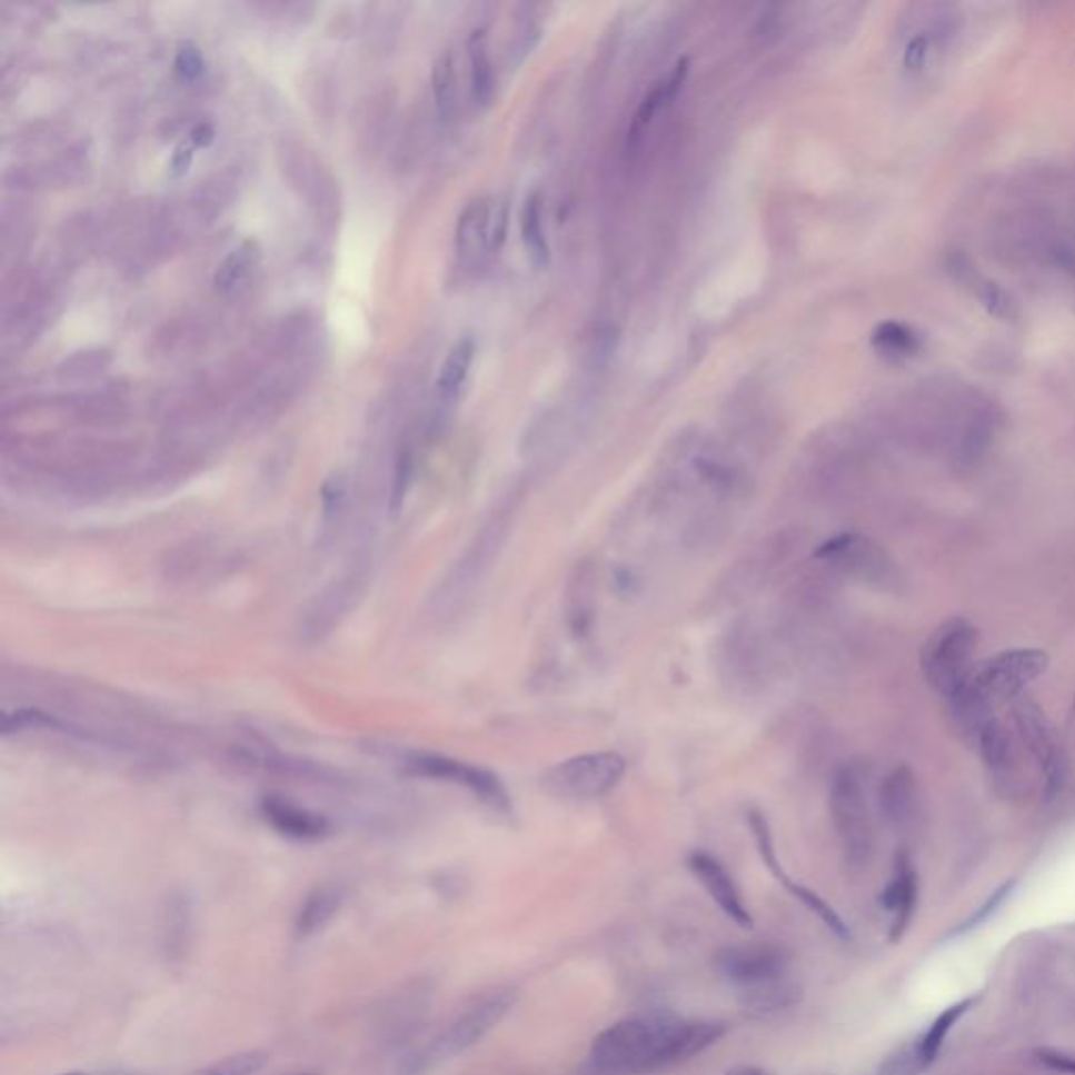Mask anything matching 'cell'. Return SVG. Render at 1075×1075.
I'll list each match as a JSON object with an SVG mask.
<instances>
[{
  "label": "cell",
  "instance_id": "6da1fadb",
  "mask_svg": "<svg viewBox=\"0 0 1075 1075\" xmlns=\"http://www.w3.org/2000/svg\"><path fill=\"white\" fill-rule=\"evenodd\" d=\"M727 1034L720 1021L626 1019L601 1032L590 1063L605 1075H651L696 1057Z\"/></svg>",
  "mask_w": 1075,
  "mask_h": 1075
},
{
  "label": "cell",
  "instance_id": "7a4b0ae2",
  "mask_svg": "<svg viewBox=\"0 0 1075 1075\" xmlns=\"http://www.w3.org/2000/svg\"><path fill=\"white\" fill-rule=\"evenodd\" d=\"M1048 666L1051 656L1042 649H1008L983 661L960 696L947 701L956 725L977 736L983 723L994 718L1001 706L1021 698L1025 687L1042 677Z\"/></svg>",
  "mask_w": 1075,
  "mask_h": 1075
},
{
  "label": "cell",
  "instance_id": "3957f363",
  "mask_svg": "<svg viewBox=\"0 0 1075 1075\" xmlns=\"http://www.w3.org/2000/svg\"><path fill=\"white\" fill-rule=\"evenodd\" d=\"M512 509L498 510L475 531L471 543L454 561L431 597L434 616L448 618L471 599L505 548L512 528Z\"/></svg>",
  "mask_w": 1075,
  "mask_h": 1075
},
{
  "label": "cell",
  "instance_id": "277c9868",
  "mask_svg": "<svg viewBox=\"0 0 1075 1075\" xmlns=\"http://www.w3.org/2000/svg\"><path fill=\"white\" fill-rule=\"evenodd\" d=\"M979 630L966 618L945 620L925 643L920 666L925 679L945 701L960 696L975 673Z\"/></svg>",
  "mask_w": 1075,
  "mask_h": 1075
},
{
  "label": "cell",
  "instance_id": "5b68a950",
  "mask_svg": "<svg viewBox=\"0 0 1075 1075\" xmlns=\"http://www.w3.org/2000/svg\"><path fill=\"white\" fill-rule=\"evenodd\" d=\"M832 826L840 850L853 868L868 864L874 847V822L869 809L866 777L859 767H840L830 782L828 793Z\"/></svg>",
  "mask_w": 1075,
  "mask_h": 1075
},
{
  "label": "cell",
  "instance_id": "8992f818",
  "mask_svg": "<svg viewBox=\"0 0 1075 1075\" xmlns=\"http://www.w3.org/2000/svg\"><path fill=\"white\" fill-rule=\"evenodd\" d=\"M626 775V758L614 750L569 756L540 775V788L555 800L593 803L614 793Z\"/></svg>",
  "mask_w": 1075,
  "mask_h": 1075
},
{
  "label": "cell",
  "instance_id": "52a82bcc",
  "mask_svg": "<svg viewBox=\"0 0 1075 1075\" xmlns=\"http://www.w3.org/2000/svg\"><path fill=\"white\" fill-rule=\"evenodd\" d=\"M512 1002L515 998L510 992H494L472 1002L471 1006L458 1013L435 1038L427 1042V1046L410 1061V1069L420 1074L469 1051L502 1021Z\"/></svg>",
  "mask_w": 1075,
  "mask_h": 1075
},
{
  "label": "cell",
  "instance_id": "ba28073f",
  "mask_svg": "<svg viewBox=\"0 0 1075 1075\" xmlns=\"http://www.w3.org/2000/svg\"><path fill=\"white\" fill-rule=\"evenodd\" d=\"M404 769L415 777L452 784L471 794L477 803L498 817H512L515 805L505 779L481 765H472L452 756L410 753L404 756Z\"/></svg>",
  "mask_w": 1075,
  "mask_h": 1075
},
{
  "label": "cell",
  "instance_id": "9c48e42d",
  "mask_svg": "<svg viewBox=\"0 0 1075 1075\" xmlns=\"http://www.w3.org/2000/svg\"><path fill=\"white\" fill-rule=\"evenodd\" d=\"M813 555L840 576L869 588L890 590L899 580L897 566L888 557L887 550L869 536L857 531L832 536L815 548Z\"/></svg>",
  "mask_w": 1075,
  "mask_h": 1075
},
{
  "label": "cell",
  "instance_id": "30bf717a",
  "mask_svg": "<svg viewBox=\"0 0 1075 1075\" xmlns=\"http://www.w3.org/2000/svg\"><path fill=\"white\" fill-rule=\"evenodd\" d=\"M1013 723L1021 746L1038 765L1044 800H1055L1067 777V756L1058 739L1057 729L1038 704L1029 698H1017L1013 701Z\"/></svg>",
  "mask_w": 1075,
  "mask_h": 1075
},
{
  "label": "cell",
  "instance_id": "8fae6325",
  "mask_svg": "<svg viewBox=\"0 0 1075 1075\" xmlns=\"http://www.w3.org/2000/svg\"><path fill=\"white\" fill-rule=\"evenodd\" d=\"M717 971L744 987L784 979L788 958L775 945L727 947L717 956Z\"/></svg>",
  "mask_w": 1075,
  "mask_h": 1075
},
{
  "label": "cell",
  "instance_id": "7c38bea8",
  "mask_svg": "<svg viewBox=\"0 0 1075 1075\" xmlns=\"http://www.w3.org/2000/svg\"><path fill=\"white\" fill-rule=\"evenodd\" d=\"M720 668L725 680L744 691L763 680L767 656L753 624H736L720 643Z\"/></svg>",
  "mask_w": 1075,
  "mask_h": 1075
},
{
  "label": "cell",
  "instance_id": "4fadbf2b",
  "mask_svg": "<svg viewBox=\"0 0 1075 1075\" xmlns=\"http://www.w3.org/2000/svg\"><path fill=\"white\" fill-rule=\"evenodd\" d=\"M975 741L996 788L1015 794L1021 784L1019 737L1013 736L998 718H989L977 731Z\"/></svg>",
  "mask_w": 1075,
  "mask_h": 1075
},
{
  "label": "cell",
  "instance_id": "5bb4252c",
  "mask_svg": "<svg viewBox=\"0 0 1075 1075\" xmlns=\"http://www.w3.org/2000/svg\"><path fill=\"white\" fill-rule=\"evenodd\" d=\"M687 868L706 888V893L736 925L741 928H753V916L746 907V902L737 888L734 876L725 868L717 857L708 850H694L687 857Z\"/></svg>",
  "mask_w": 1075,
  "mask_h": 1075
},
{
  "label": "cell",
  "instance_id": "9a60e30c",
  "mask_svg": "<svg viewBox=\"0 0 1075 1075\" xmlns=\"http://www.w3.org/2000/svg\"><path fill=\"white\" fill-rule=\"evenodd\" d=\"M456 250L465 263H477L494 250V207L490 200H472L456 223Z\"/></svg>",
  "mask_w": 1075,
  "mask_h": 1075
},
{
  "label": "cell",
  "instance_id": "2e32d148",
  "mask_svg": "<svg viewBox=\"0 0 1075 1075\" xmlns=\"http://www.w3.org/2000/svg\"><path fill=\"white\" fill-rule=\"evenodd\" d=\"M261 813L271 828L295 840H320L330 834V822L324 815L307 812L276 796L265 798Z\"/></svg>",
  "mask_w": 1075,
  "mask_h": 1075
},
{
  "label": "cell",
  "instance_id": "e0dca14e",
  "mask_svg": "<svg viewBox=\"0 0 1075 1075\" xmlns=\"http://www.w3.org/2000/svg\"><path fill=\"white\" fill-rule=\"evenodd\" d=\"M595 569L590 564H578L569 576L566 593V620L576 639H585L595 624Z\"/></svg>",
  "mask_w": 1075,
  "mask_h": 1075
},
{
  "label": "cell",
  "instance_id": "ac0fdd59",
  "mask_svg": "<svg viewBox=\"0 0 1075 1075\" xmlns=\"http://www.w3.org/2000/svg\"><path fill=\"white\" fill-rule=\"evenodd\" d=\"M878 800L888 824L897 828L907 826L918 809V788L912 772L907 767H897L895 772H890L883 779Z\"/></svg>",
  "mask_w": 1075,
  "mask_h": 1075
},
{
  "label": "cell",
  "instance_id": "d6986e66",
  "mask_svg": "<svg viewBox=\"0 0 1075 1075\" xmlns=\"http://www.w3.org/2000/svg\"><path fill=\"white\" fill-rule=\"evenodd\" d=\"M916 895H918V878L909 866L907 857L902 855L897 859L895 878L890 880V885L883 895V904L893 914V926H890V939L893 942H897L904 935L907 923L912 918L914 906H916Z\"/></svg>",
  "mask_w": 1075,
  "mask_h": 1075
},
{
  "label": "cell",
  "instance_id": "ffe728a7",
  "mask_svg": "<svg viewBox=\"0 0 1075 1075\" xmlns=\"http://www.w3.org/2000/svg\"><path fill=\"white\" fill-rule=\"evenodd\" d=\"M472 359H475V340L471 337L456 340V345L444 359L435 382L439 399L450 401L460 394L465 380L471 372Z\"/></svg>",
  "mask_w": 1075,
  "mask_h": 1075
},
{
  "label": "cell",
  "instance_id": "44dd1931",
  "mask_svg": "<svg viewBox=\"0 0 1075 1075\" xmlns=\"http://www.w3.org/2000/svg\"><path fill=\"white\" fill-rule=\"evenodd\" d=\"M259 261H261V248L255 240H245L242 245L236 246L215 271V278H212L215 290L219 295L236 292V288L245 282Z\"/></svg>",
  "mask_w": 1075,
  "mask_h": 1075
},
{
  "label": "cell",
  "instance_id": "7402d4cb",
  "mask_svg": "<svg viewBox=\"0 0 1075 1075\" xmlns=\"http://www.w3.org/2000/svg\"><path fill=\"white\" fill-rule=\"evenodd\" d=\"M340 904H342V890L337 887H321L316 888L302 904L299 914H297V920H295V930L299 937H309V935H316L320 928L328 925L335 914L339 912Z\"/></svg>",
  "mask_w": 1075,
  "mask_h": 1075
},
{
  "label": "cell",
  "instance_id": "603a6c76",
  "mask_svg": "<svg viewBox=\"0 0 1075 1075\" xmlns=\"http://www.w3.org/2000/svg\"><path fill=\"white\" fill-rule=\"evenodd\" d=\"M872 347L883 358L899 361L918 356L923 349V340L906 324L888 320L878 324L872 332Z\"/></svg>",
  "mask_w": 1075,
  "mask_h": 1075
},
{
  "label": "cell",
  "instance_id": "cb8c5ba5",
  "mask_svg": "<svg viewBox=\"0 0 1075 1075\" xmlns=\"http://www.w3.org/2000/svg\"><path fill=\"white\" fill-rule=\"evenodd\" d=\"M521 240L526 246L528 259L536 269H545L550 261L547 231L543 223V198L531 193L521 208Z\"/></svg>",
  "mask_w": 1075,
  "mask_h": 1075
},
{
  "label": "cell",
  "instance_id": "d4e9b609",
  "mask_svg": "<svg viewBox=\"0 0 1075 1075\" xmlns=\"http://www.w3.org/2000/svg\"><path fill=\"white\" fill-rule=\"evenodd\" d=\"M469 61H471V93L477 106L486 108L490 106L496 91V76L491 68L490 53H488V42H486V30H475L469 42Z\"/></svg>",
  "mask_w": 1075,
  "mask_h": 1075
},
{
  "label": "cell",
  "instance_id": "484cf974",
  "mask_svg": "<svg viewBox=\"0 0 1075 1075\" xmlns=\"http://www.w3.org/2000/svg\"><path fill=\"white\" fill-rule=\"evenodd\" d=\"M975 1002H977L975 998H966V1001L958 1002V1004L949 1006V1008L945 1011L944 1015H939V1017L935 1019V1023L930 1025V1029L926 1032L925 1038L920 1039V1044H918V1048H916V1058H918L920 1067L930 1065V1063L937 1058L939 1051H942V1046H944L945 1038H947V1034L952 1032V1027H954L958 1021L963 1019L964 1015H966V1011H968V1008H971Z\"/></svg>",
  "mask_w": 1075,
  "mask_h": 1075
},
{
  "label": "cell",
  "instance_id": "4316f807",
  "mask_svg": "<svg viewBox=\"0 0 1075 1075\" xmlns=\"http://www.w3.org/2000/svg\"><path fill=\"white\" fill-rule=\"evenodd\" d=\"M431 82H434L437 112L444 120H450L458 108V84H456V63H454L452 51H444L435 59Z\"/></svg>",
  "mask_w": 1075,
  "mask_h": 1075
},
{
  "label": "cell",
  "instance_id": "83f0119b",
  "mask_svg": "<svg viewBox=\"0 0 1075 1075\" xmlns=\"http://www.w3.org/2000/svg\"><path fill=\"white\" fill-rule=\"evenodd\" d=\"M347 507V479L332 475L321 488V543H328L340 526V517Z\"/></svg>",
  "mask_w": 1075,
  "mask_h": 1075
},
{
  "label": "cell",
  "instance_id": "f1b7e54d",
  "mask_svg": "<svg viewBox=\"0 0 1075 1075\" xmlns=\"http://www.w3.org/2000/svg\"><path fill=\"white\" fill-rule=\"evenodd\" d=\"M777 880H779V883H784L786 888L793 893L794 897H796V899H798L803 906L809 907L813 914H815V916H817V918H819L824 925L828 926L834 935H838V937H843V939H847V937H849V928H847V925H845V920H843V918L836 914V909H834L828 902H824V899H822V897H819L815 890L803 887V885H796V883H793V880L786 876V872H784V874H782Z\"/></svg>",
  "mask_w": 1075,
  "mask_h": 1075
},
{
  "label": "cell",
  "instance_id": "f546056e",
  "mask_svg": "<svg viewBox=\"0 0 1075 1075\" xmlns=\"http://www.w3.org/2000/svg\"><path fill=\"white\" fill-rule=\"evenodd\" d=\"M267 1053H261V1051H245V1053H236V1055H229V1057L217 1058L215 1063L210 1065H205L200 1069H196L193 1074L189 1075H255L259 1074L267 1065L269 1057H265Z\"/></svg>",
  "mask_w": 1075,
  "mask_h": 1075
},
{
  "label": "cell",
  "instance_id": "4dcf8cb0",
  "mask_svg": "<svg viewBox=\"0 0 1075 1075\" xmlns=\"http://www.w3.org/2000/svg\"><path fill=\"white\" fill-rule=\"evenodd\" d=\"M746 989H748L746 992V1004L753 1006L756 1011H777V1008L790 1006L798 998V994H796L798 989L784 979L763 983V985L746 987Z\"/></svg>",
  "mask_w": 1075,
  "mask_h": 1075
},
{
  "label": "cell",
  "instance_id": "1f68e13d",
  "mask_svg": "<svg viewBox=\"0 0 1075 1075\" xmlns=\"http://www.w3.org/2000/svg\"><path fill=\"white\" fill-rule=\"evenodd\" d=\"M670 103H673V99H670V94H668L666 82H664L661 87H658V89H654L651 93L647 94V97L643 99L639 110H637L635 118H633V122H630V129H628V146H630V148H635V146L639 143L643 131H645V129L651 125L654 116L658 113V110H660L661 106H670Z\"/></svg>",
  "mask_w": 1075,
  "mask_h": 1075
},
{
  "label": "cell",
  "instance_id": "d6a6232c",
  "mask_svg": "<svg viewBox=\"0 0 1075 1075\" xmlns=\"http://www.w3.org/2000/svg\"><path fill=\"white\" fill-rule=\"evenodd\" d=\"M207 61L193 42H183L175 56V72L183 80H196L205 74Z\"/></svg>",
  "mask_w": 1075,
  "mask_h": 1075
},
{
  "label": "cell",
  "instance_id": "836d02e7",
  "mask_svg": "<svg viewBox=\"0 0 1075 1075\" xmlns=\"http://www.w3.org/2000/svg\"><path fill=\"white\" fill-rule=\"evenodd\" d=\"M928 44H930V40L925 34L914 37L907 42L904 66L909 72H920L925 68L926 59H928Z\"/></svg>",
  "mask_w": 1075,
  "mask_h": 1075
},
{
  "label": "cell",
  "instance_id": "e575fe53",
  "mask_svg": "<svg viewBox=\"0 0 1075 1075\" xmlns=\"http://www.w3.org/2000/svg\"><path fill=\"white\" fill-rule=\"evenodd\" d=\"M193 143L191 141H181L175 151H172V158H170V172L175 177H181L188 172L189 167H191V160H193Z\"/></svg>",
  "mask_w": 1075,
  "mask_h": 1075
},
{
  "label": "cell",
  "instance_id": "d590c367",
  "mask_svg": "<svg viewBox=\"0 0 1075 1075\" xmlns=\"http://www.w3.org/2000/svg\"><path fill=\"white\" fill-rule=\"evenodd\" d=\"M189 141L196 146V148H208L212 141H215V127L210 122H198L191 131H189Z\"/></svg>",
  "mask_w": 1075,
  "mask_h": 1075
},
{
  "label": "cell",
  "instance_id": "8d00e7d4",
  "mask_svg": "<svg viewBox=\"0 0 1075 1075\" xmlns=\"http://www.w3.org/2000/svg\"><path fill=\"white\" fill-rule=\"evenodd\" d=\"M725 1075H767V1074H765V1072H760V1069H756V1067H746V1065H739V1067H734V1069H729V1072H727V1074Z\"/></svg>",
  "mask_w": 1075,
  "mask_h": 1075
},
{
  "label": "cell",
  "instance_id": "74e56055",
  "mask_svg": "<svg viewBox=\"0 0 1075 1075\" xmlns=\"http://www.w3.org/2000/svg\"><path fill=\"white\" fill-rule=\"evenodd\" d=\"M59 1075H122V1074H110V1072H68V1074Z\"/></svg>",
  "mask_w": 1075,
  "mask_h": 1075
},
{
  "label": "cell",
  "instance_id": "f35d334b",
  "mask_svg": "<svg viewBox=\"0 0 1075 1075\" xmlns=\"http://www.w3.org/2000/svg\"><path fill=\"white\" fill-rule=\"evenodd\" d=\"M290 1075H318V1074H309V1072H302V1074H290Z\"/></svg>",
  "mask_w": 1075,
  "mask_h": 1075
}]
</instances>
